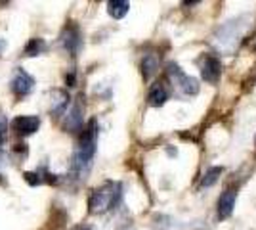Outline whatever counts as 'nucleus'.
I'll return each mask as SVG.
<instances>
[{
    "label": "nucleus",
    "instance_id": "14",
    "mask_svg": "<svg viewBox=\"0 0 256 230\" xmlns=\"http://www.w3.org/2000/svg\"><path fill=\"white\" fill-rule=\"evenodd\" d=\"M44 50H46V41L44 39H31L29 43H27V46H25V56H38V54H42Z\"/></svg>",
    "mask_w": 256,
    "mask_h": 230
},
{
    "label": "nucleus",
    "instance_id": "5",
    "mask_svg": "<svg viewBox=\"0 0 256 230\" xmlns=\"http://www.w3.org/2000/svg\"><path fill=\"white\" fill-rule=\"evenodd\" d=\"M32 87H34V79L27 71L18 69L14 79H12V90H14V94L16 96H27L32 90Z\"/></svg>",
    "mask_w": 256,
    "mask_h": 230
},
{
    "label": "nucleus",
    "instance_id": "18",
    "mask_svg": "<svg viewBox=\"0 0 256 230\" xmlns=\"http://www.w3.org/2000/svg\"><path fill=\"white\" fill-rule=\"evenodd\" d=\"M75 230H94V228H92V226H86L84 224V226H76Z\"/></svg>",
    "mask_w": 256,
    "mask_h": 230
},
{
    "label": "nucleus",
    "instance_id": "6",
    "mask_svg": "<svg viewBox=\"0 0 256 230\" xmlns=\"http://www.w3.org/2000/svg\"><path fill=\"white\" fill-rule=\"evenodd\" d=\"M12 127H14V131L18 132V134L27 136V134H32V132L38 131L40 119L34 117V115H20V117H16V119L12 121Z\"/></svg>",
    "mask_w": 256,
    "mask_h": 230
},
{
    "label": "nucleus",
    "instance_id": "19",
    "mask_svg": "<svg viewBox=\"0 0 256 230\" xmlns=\"http://www.w3.org/2000/svg\"><path fill=\"white\" fill-rule=\"evenodd\" d=\"M2 48H4V41H0V52H2Z\"/></svg>",
    "mask_w": 256,
    "mask_h": 230
},
{
    "label": "nucleus",
    "instance_id": "1",
    "mask_svg": "<svg viewBox=\"0 0 256 230\" xmlns=\"http://www.w3.org/2000/svg\"><path fill=\"white\" fill-rule=\"evenodd\" d=\"M96 121H90L86 125V129L80 134V140H78V146H76L75 153H73V163H71V169L76 176H84L90 167H92V159L96 155Z\"/></svg>",
    "mask_w": 256,
    "mask_h": 230
},
{
    "label": "nucleus",
    "instance_id": "9",
    "mask_svg": "<svg viewBox=\"0 0 256 230\" xmlns=\"http://www.w3.org/2000/svg\"><path fill=\"white\" fill-rule=\"evenodd\" d=\"M62 43L64 46L71 52V54H75L76 50H78V46H80V35H78V29L76 27H67L62 35Z\"/></svg>",
    "mask_w": 256,
    "mask_h": 230
},
{
    "label": "nucleus",
    "instance_id": "11",
    "mask_svg": "<svg viewBox=\"0 0 256 230\" xmlns=\"http://www.w3.org/2000/svg\"><path fill=\"white\" fill-rule=\"evenodd\" d=\"M157 69H159V60H157V56L155 54H148L144 56V60H142V73L146 79H150L157 73Z\"/></svg>",
    "mask_w": 256,
    "mask_h": 230
},
{
    "label": "nucleus",
    "instance_id": "15",
    "mask_svg": "<svg viewBox=\"0 0 256 230\" xmlns=\"http://www.w3.org/2000/svg\"><path fill=\"white\" fill-rule=\"evenodd\" d=\"M65 127L71 129V131H76L82 127V115H80V106H75L71 113L67 115V121H65Z\"/></svg>",
    "mask_w": 256,
    "mask_h": 230
},
{
    "label": "nucleus",
    "instance_id": "3",
    "mask_svg": "<svg viewBox=\"0 0 256 230\" xmlns=\"http://www.w3.org/2000/svg\"><path fill=\"white\" fill-rule=\"evenodd\" d=\"M166 73H168V77L172 79L174 87L178 88L182 94H186V96H195V94L199 92V81H197L195 77L186 75V73L182 71L180 66H176V64H168Z\"/></svg>",
    "mask_w": 256,
    "mask_h": 230
},
{
    "label": "nucleus",
    "instance_id": "2",
    "mask_svg": "<svg viewBox=\"0 0 256 230\" xmlns=\"http://www.w3.org/2000/svg\"><path fill=\"white\" fill-rule=\"evenodd\" d=\"M122 197V186L120 182H106L104 186L96 188L90 196V201H88V207H90V213L94 215H102V213H107L111 209H115L118 205Z\"/></svg>",
    "mask_w": 256,
    "mask_h": 230
},
{
    "label": "nucleus",
    "instance_id": "16",
    "mask_svg": "<svg viewBox=\"0 0 256 230\" xmlns=\"http://www.w3.org/2000/svg\"><path fill=\"white\" fill-rule=\"evenodd\" d=\"M6 129H8V119H6V115L0 111V144L4 142V138H6Z\"/></svg>",
    "mask_w": 256,
    "mask_h": 230
},
{
    "label": "nucleus",
    "instance_id": "8",
    "mask_svg": "<svg viewBox=\"0 0 256 230\" xmlns=\"http://www.w3.org/2000/svg\"><path fill=\"white\" fill-rule=\"evenodd\" d=\"M168 96L170 94H168V88L164 87V83H155V85H151L150 92H148V102L153 108H160L166 104Z\"/></svg>",
    "mask_w": 256,
    "mask_h": 230
},
{
    "label": "nucleus",
    "instance_id": "17",
    "mask_svg": "<svg viewBox=\"0 0 256 230\" xmlns=\"http://www.w3.org/2000/svg\"><path fill=\"white\" fill-rule=\"evenodd\" d=\"M25 180H27L31 186H36V184H40V182H42L40 173H25Z\"/></svg>",
    "mask_w": 256,
    "mask_h": 230
},
{
    "label": "nucleus",
    "instance_id": "13",
    "mask_svg": "<svg viewBox=\"0 0 256 230\" xmlns=\"http://www.w3.org/2000/svg\"><path fill=\"white\" fill-rule=\"evenodd\" d=\"M54 96H56V100H54L52 104V111L58 113V115H62L65 108H67V104H69V94L64 92V90H54Z\"/></svg>",
    "mask_w": 256,
    "mask_h": 230
},
{
    "label": "nucleus",
    "instance_id": "10",
    "mask_svg": "<svg viewBox=\"0 0 256 230\" xmlns=\"http://www.w3.org/2000/svg\"><path fill=\"white\" fill-rule=\"evenodd\" d=\"M130 10V2L126 0H111L109 4H107V12H109V16L111 18H115V20H120V18H124Z\"/></svg>",
    "mask_w": 256,
    "mask_h": 230
},
{
    "label": "nucleus",
    "instance_id": "7",
    "mask_svg": "<svg viewBox=\"0 0 256 230\" xmlns=\"http://www.w3.org/2000/svg\"><path fill=\"white\" fill-rule=\"evenodd\" d=\"M235 199H237V190H235V188L226 190L224 194L220 196V201H218V217H220V219L232 217L234 207H235Z\"/></svg>",
    "mask_w": 256,
    "mask_h": 230
},
{
    "label": "nucleus",
    "instance_id": "4",
    "mask_svg": "<svg viewBox=\"0 0 256 230\" xmlns=\"http://www.w3.org/2000/svg\"><path fill=\"white\" fill-rule=\"evenodd\" d=\"M201 77H203L206 83L216 85L222 77V62L216 58V56H204L203 64H201Z\"/></svg>",
    "mask_w": 256,
    "mask_h": 230
},
{
    "label": "nucleus",
    "instance_id": "12",
    "mask_svg": "<svg viewBox=\"0 0 256 230\" xmlns=\"http://www.w3.org/2000/svg\"><path fill=\"white\" fill-rule=\"evenodd\" d=\"M222 173H224V167H210V169L204 173L203 178H201V188L214 186V184L218 182V178H220Z\"/></svg>",
    "mask_w": 256,
    "mask_h": 230
}]
</instances>
